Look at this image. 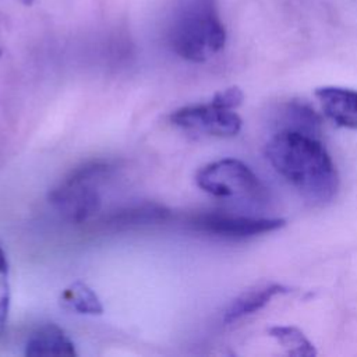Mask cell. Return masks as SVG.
I'll return each instance as SVG.
<instances>
[{"label": "cell", "mask_w": 357, "mask_h": 357, "mask_svg": "<svg viewBox=\"0 0 357 357\" xmlns=\"http://www.w3.org/2000/svg\"><path fill=\"white\" fill-rule=\"evenodd\" d=\"M268 333L289 356L312 357L317 354L314 344L297 326L275 325L269 328Z\"/></svg>", "instance_id": "cell-13"}, {"label": "cell", "mask_w": 357, "mask_h": 357, "mask_svg": "<svg viewBox=\"0 0 357 357\" xmlns=\"http://www.w3.org/2000/svg\"><path fill=\"white\" fill-rule=\"evenodd\" d=\"M112 165L106 160H89L73 169L49 194L50 204L73 223L92 219L102 206L98 183L109 176Z\"/></svg>", "instance_id": "cell-3"}, {"label": "cell", "mask_w": 357, "mask_h": 357, "mask_svg": "<svg viewBox=\"0 0 357 357\" xmlns=\"http://www.w3.org/2000/svg\"><path fill=\"white\" fill-rule=\"evenodd\" d=\"M22 4H25V6H31L35 0H20Z\"/></svg>", "instance_id": "cell-16"}, {"label": "cell", "mask_w": 357, "mask_h": 357, "mask_svg": "<svg viewBox=\"0 0 357 357\" xmlns=\"http://www.w3.org/2000/svg\"><path fill=\"white\" fill-rule=\"evenodd\" d=\"M25 356H77L73 340L56 324L33 331L25 343Z\"/></svg>", "instance_id": "cell-9"}, {"label": "cell", "mask_w": 357, "mask_h": 357, "mask_svg": "<svg viewBox=\"0 0 357 357\" xmlns=\"http://www.w3.org/2000/svg\"><path fill=\"white\" fill-rule=\"evenodd\" d=\"M273 124L276 131L290 130L319 137L321 117L308 105L300 100H289L275 110Z\"/></svg>", "instance_id": "cell-10"}, {"label": "cell", "mask_w": 357, "mask_h": 357, "mask_svg": "<svg viewBox=\"0 0 357 357\" xmlns=\"http://www.w3.org/2000/svg\"><path fill=\"white\" fill-rule=\"evenodd\" d=\"M60 304L77 314L100 315L103 305L98 294L82 280H75L60 293Z\"/></svg>", "instance_id": "cell-12"}, {"label": "cell", "mask_w": 357, "mask_h": 357, "mask_svg": "<svg viewBox=\"0 0 357 357\" xmlns=\"http://www.w3.org/2000/svg\"><path fill=\"white\" fill-rule=\"evenodd\" d=\"M265 156L275 172L307 201L322 205L336 195L337 170L319 137L279 130L266 142Z\"/></svg>", "instance_id": "cell-1"}, {"label": "cell", "mask_w": 357, "mask_h": 357, "mask_svg": "<svg viewBox=\"0 0 357 357\" xmlns=\"http://www.w3.org/2000/svg\"><path fill=\"white\" fill-rule=\"evenodd\" d=\"M191 229L220 238L244 240L275 231L286 225L282 218H254L223 211L195 213L188 219Z\"/></svg>", "instance_id": "cell-5"}, {"label": "cell", "mask_w": 357, "mask_h": 357, "mask_svg": "<svg viewBox=\"0 0 357 357\" xmlns=\"http://www.w3.org/2000/svg\"><path fill=\"white\" fill-rule=\"evenodd\" d=\"M170 121L188 131H195L212 137H234L241 130V119L233 109H225L209 103L188 105L174 110Z\"/></svg>", "instance_id": "cell-6"}, {"label": "cell", "mask_w": 357, "mask_h": 357, "mask_svg": "<svg viewBox=\"0 0 357 357\" xmlns=\"http://www.w3.org/2000/svg\"><path fill=\"white\" fill-rule=\"evenodd\" d=\"M0 56H1V47H0Z\"/></svg>", "instance_id": "cell-17"}, {"label": "cell", "mask_w": 357, "mask_h": 357, "mask_svg": "<svg viewBox=\"0 0 357 357\" xmlns=\"http://www.w3.org/2000/svg\"><path fill=\"white\" fill-rule=\"evenodd\" d=\"M244 93L238 86H230L223 91H219L213 95L212 102L225 109H236L243 103Z\"/></svg>", "instance_id": "cell-15"}, {"label": "cell", "mask_w": 357, "mask_h": 357, "mask_svg": "<svg viewBox=\"0 0 357 357\" xmlns=\"http://www.w3.org/2000/svg\"><path fill=\"white\" fill-rule=\"evenodd\" d=\"M170 216V211L159 204H142L132 208H127L124 211H119L112 213L106 220V226L112 227H128L138 225H149L165 222Z\"/></svg>", "instance_id": "cell-11"}, {"label": "cell", "mask_w": 357, "mask_h": 357, "mask_svg": "<svg viewBox=\"0 0 357 357\" xmlns=\"http://www.w3.org/2000/svg\"><path fill=\"white\" fill-rule=\"evenodd\" d=\"M315 96L325 113L336 126L357 130V91L343 86H319Z\"/></svg>", "instance_id": "cell-7"}, {"label": "cell", "mask_w": 357, "mask_h": 357, "mask_svg": "<svg viewBox=\"0 0 357 357\" xmlns=\"http://www.w3.org/2000/svg\"><path fill=\"white\" fill-rule=\"evenodd\" d=\"M289 291V287L275 283V282H262L237 296L223 312V322L233 324L238 319L250 317L262 308H265L276 296L284 294Z\"/></svg>", "instance_id": "cell-8"}, {"label": "cell", "mask_w": 357, "mask_h": 357, "mask_svg": "<svg viewBox=\"0 0 357 357\" xmlns=\"http://www.w3.org/2000/svg\"><path fill=\"white\" fill-rule=\"evenodd\" d=\"M197 185L218 198L259 202L266 199V188L259 177L241 160L225 158L201 167L195 174Z\"/></svg>", "instance_id": "cell-4"}, {"label": "cell", "mask_w": 357, "mask_h": 357, "mask_svg": "<svg viewBox=\"0 0 357 357\" xmlns=\"http://www.w3.org/2000/svg\"><path fill=\"white\" fill-rule=\"evenodd\" d=\"M226 29L216 0H187L172 26V49L184 60L205 61L223 49Z\"/></svg>", "instance_id": "cell-2"}, {"label": "cell", "mask_w": 357, "mask_h": 357, "mask_svg": "<svg viewBox=\"0 0 357 357\" xmlns=\"http://www.w3.org/2000/svg\"><path fill=\"white\" fill-rule=\"evenodd\" d=\"M10 282H8V261L0 245V336L6 332L8 311H10Z\"/></svg>", "instance_id": "cell-14"}]
</instances>
